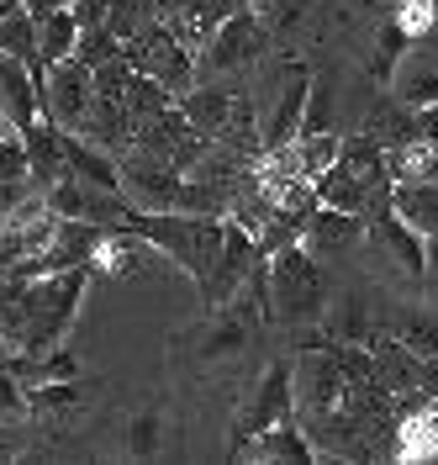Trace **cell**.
Listing matches in <instances>:
<instances>
[{"label": "cell", "instance_id": "obj_1", "mask_svg": "<svg viewBox=\"0 0 438 465\" xmlns=\"http://www.w3.org/2000/svg\"><path fill=\"white\" fill-rule=\"evenodd\" d=\"M122 232H143L159 254H170L196 281L201 307H211L217 260H222V243H228V217H217V212H143V206H132Z\"/></svg>", "mask_w": 438, "mask_h": 465}, {"label": "cell", "instance_id": "obj_2", "mask_svg": "<svg viewBox=\"0 0 438 465\" xmlns=\"http://www.w3.org/2000/svg\"><path fill=\"white\" fill-rule=\"evenodd\" d=\"M327 307V281H322L312 249L286 243L269 254V312L280 322H317Z\"/></svg>", "mask_w": 438, "mask_h": 465}, {"label": "cell", "instance_id": "obj_3", "mask_svg": "<svg viewBox=\"0 0 438 465\" xmlns=\"http://www.w3.org/2000/svg\"><path fill=\"white\" fill-rule=\"evenodd\" d=\"M122 54H127V64L138 69V74H153V80H164V85L175 90V95H185V90L201 85V64H196V48L190 43H180L175 32H170V22H148L143 32H132L127 43H122Z\"/></svg>", "mask_w": 438, "mask_h": 465}, {"label": "cell", "instance_id": "obj_4", "mask_svg": "<svg viewBox=\"0 0 438 465\" xmlns=\"http://www.w3.org/2000/svg\"><path fill=\"white\" fill-rule=\"evenodd\" d=\"M280 418H296V365H269L254 386H248V397L238 402L233 412V450L238 444H248V439H259L264 429H275Z\"/></svg>", "mask_w": 438, "mask_h": 465}, {"label": "cell", "instance_id": "obj_5", "mask_svg": "<svg viewBox=\"0 0 438 465\" xmlns=\"http://www.w3.org/2000/svg\"><path fill=\"white\" fill-rule=\"evenodd\" d=\"M312 69L307 64H286L275 74V95H269V116H264V153L269 148H291L301 138V116H307V95H312Z\"/></svg>", "mask_w": 438, "mask_h": 465}, {"label": "cell", "instance_id": "obj_6", "mask_svg": "<svg viewBox=\"0 0 438 465\" xmlns=\"http://www.w3.org/2000/svg\"><path fill=\"white\" fill-rule=\"evenodd\" d=\"M90 101H95V69H85L80 58H59L43 80V116H54L63 133H80Z\"/></svg>", "mask_w": 438, "mask_h": 465}, {"label": "cell", "instance_id": "obj_7", "mask_svg": "<svg viewBox=\"0 0 438 465\" xmlns=\"http://www.w3.org/2000/svg\"><path fill=\"white\" fill-rule=\"evenodd\" d=\"M259 54H264V32H259V22H254V11L243 5V11H233V16L217 27V37L196 54V64H201V74H233L243 64H254Z\"/></svg>", "mask_w": 438, "mask_h": 465}, {"label": "cell", "instance_id": "obj_8", "mask_svg": "<svg viewBox=\"0 0 438 465\" xmlns=\"http://www.w3.org/2000/svg\"><path fill=\"white\" fill-rule=\"evenodd\" d=\"M0 116H5L11 133H27L43 116V80L32 74L27 58L16 54H0Z\"/></svg>", "mask_w": 438, "mask_h": 465}, {"label": "cell", "instance_id": "obj_9", "mask_svg": "<svg viewBox=\"0 0 438 465\" xmlns=\"http://www.w3.org/2000/svg\"><path fill=\"white\" fill-rule=\"evenodd\" d=\"M233 455L238 460H259V465H307V460H317V450H312V439H307V429H301V418H280V423L264 429L259 439L238 444Z\"/></svg>", "mask_w": 438, "mask_h": 465}, {"label": "cell", "instance_id": "obj_10", "mask_svg": "<svg viewBox=\"0 0 438 465\" xmlns=\"http://www.w3.org/2000/svg\"><path fill=\"white\" fill-rule=\"evenodd\" d=\"M254 333H259V328L243 322L233 307H206V322L196 328L190 344H196V354H201L206 365H217V360H238L243 349L254 344Z\"/></svg>", "mask_w": 438, "mask_h": 465}, {"label": "cell", "instance_id": "obj_11", "mask_svg": "<svg viewBox=\"0 0 438 465\" xmlns=\"http://www.w3.org/2000/svg\"><path fill=\"white\" fill-rule=\"evenodd\" d=\"M22 138H27V153H32V180H37L43 191L59 185V180H69V148H63L69 133H63L54 116H37Z\"/></svg>", "mask_w": 438, "mask_h": 465}, {"label": "cell", "instance_id": "obj_12", "mask_svg": "<svg viewBox=\"0 0 438 465\" xmlns=\"http://www.w3.org/2000/svg\"><path fill=\"white\" fill-rule=\"evenodd\" d=\"M359 238H370V228H365V217L359 212H344V206H317L312 212V223H307V249L312 254H344V249H354Z\"/></svg>", "mask_w": 438, "mask_h": 465}, {"label": "cell", "instance_id": "obj_13", "mask_svg": "<svg viewBox=\"0 0 438 465\" xmlns=\"http://www.w3.org/2000/svg\"><path fill=\"white\" fill-rule=\"evenodd\" d=\"M132 116H127V101L122 95H106V90H95V101H90L85 122H80V138L101 148H132Z\"/></svg>", "mask_w": 438, "mask_h": 465}, {"label": "cell", "instance_id": "obj_14", "mask_svg": "<svg viewBox=\"0 0 438 465\" xmlns=\"http://www.w3.org/2000/svg\"><path fill=\"white\" fill-rule=\"evenodd\" d=\"M391 212L423 238L438 232V180H391Z\"/></svg>", "mask_w": 438, "mask_h": 465}, {"label": "cell", "instance_id": "obj_15", "mask_svg": "<svg viewBox=\"0 0 438 465\" xmlns=\"http://www.w3.org/2000/svg\"><path fill=\"white\" fill-rule=\"evenodd\" d=\"M180 106H185V116H190V127L201 133V138H222V127L233 122V106H238V95L233 90H222V85H196V90H185L180 95Z\"/></svg>", "mask_w": 438, "mask_h": 465}, {"label": "cell", "instance_id": "obj_16", "mask_svg": "<svg viewBox=\"0 0 438 465\" xmlns=\"http://www.w3.org/2000/svg\"><path fill=\"white\" fill-rule=\"evenodd\" d=\"M153 260H159V249L143 232H106L95 249V270H112V275H143Z\"/></svg>", "mask_w": 438, "mask_h": 465}, {"label": "cell", "instance_id": "obj_17", "mask_svg": "<svg viewBox=\"0 0 438 465\" xmlns=\"http://www.w3.org/2000/svg\"><path fill=\"white\" fill-rule=\"evenodd\" d=\"M122 101H127L132 127H143V122H153L159 112H170L180 95L164 85V80H153V74H138V69H132V80H127V90H122Z\"/></svg>", "mask_w": 438, "mask_h": 465}, {"label": "cell", "instance_id": "obj_18", "mask_svg": "<svg viewBox=\"0 0 438 465\" xmlns=\"http://www.w3.org/2000/svg\"><path fill=\"white\" fill-rule=\"evenodd\" d=\"M365 133H375L385 148H402V143H412V138H423L417 112H412L396 90H391V101H385V106H375V112H370V127H365Z\"/></svg>", "mask_w": 438, "mask_h": 465}, {"label": "cell", "instance_id": "obj_19", "mask_svg": "<svg viewBox=\"0 0 438 465\" xmlns=\"http://www.w3.org/2000/svg\"><path fill=\"white\" fill-rule=\"evenodd\" d=\"M80 16L74 11H54V16H37V48H43V64L54 69L59 58H74V43H80Z\"/></svg>", "mask_w": 438, "mask_h": 465}, {"label": "cell", "instance_id": "obj_20", "mask_svg": "<svg viewBox=\"0 0 438 465\" xmlns=\"http://www.w3.org/2000/svg\"><path fill=\"white\" fill-rule=\"evenodd\" d=\"M385 153H391V180H438V143H428V138H412Z\"/></svg>", "mask_w": 438, "mask_h": 465}, {"label": "cell", "instance_id": "obj_21", "mask_svg": "<svg viewBox=\"0 0 438 465\" xmlns=\"http://www.w3.org/2000/svg\"><path fill=\"white\" fill-rule=\"evenodd\" d=\"M291 153H296V170L307 174V180H317V174L344 153V138H338V133H312V138H296Z\"/></svg>", "mask_w": 438, "mask_h": 465}, {"label": "cell", "instance_id": "obj_22", "mask_svg": "<svg viewBox=\"0 0 438 465\" xmlns=\"http://www.w3.org/2000/svg\"><path fill=\"white\" fill-rule=\"evenodd\" d=\"M122 434H127V455H132V460H148V455L159 450V434H164V412H159V407H138Z\"/></svg>", "mask_w": 438, "mask_h": 465}, {"label": "cell", "instance_id": "obj_23", "mask_svg": "<svg viewBox=\"0 0 438 465\" xmlns=\"http://www.w3.org/2000/svg\"><path fill=\"white\" fill-rule=\"evenodd\" d=\"M117 54H122V37L106 27V22H101V27H85L80 43H74V58H80L85 69H101V64H112Z\"/></svg>", "mask_w": 438, "mask_h": 465}, {"label": "cell", "instance_id": "obj_24", "mask_svg": "<svg viewBox=\"0 0 438 465\" xmlns=\"http://www.w3.org/2000/svg\"><path fill=\"white\" fill-rule=\"evenodd\" d=\"M80 397H85L80 376H74V381H43V386H27L32 412H63V407H74Z\"/></svg>", "mask_w": 438, "mask_h": 465}, {"label": "cell", "instance_id": "obj_25", "mask_svg": "<svg viewBox=\"0 0 438 465\" xmlns=\"http://www.w3.org/2000/svg\"><path fill=\"white\" fill-rule=\"evenodd\" d=\"M412 37L402 32V22L396 16H385V27H380V37H375V74L380 80H391L396 69H402V48H407Z\"/></svg>", "mask_w": 438, "mask_h": 465}, {"label": "cell", "instance_id": "obj_26", "mask_svg": "<svg viewBox=\"0 0 438 465\" xmlns=\"http://www.w3.org/2000/svg\"><path fill=\"white\" fill-rule=\"evenodd\" d=\"M159 11H153V0H112V11H106V27L117 32L122 43L132 37V32H143Z\"/></svg>", "mask_w": 438, "mask_h": 465}, {"label": "cell", "instance_id": "obj_27", "mask_svg": "<svg viewBox=\"0 0 438 465\" xmlns=\"http://www.w3.org/2000/svg\"><path fill=\"white\" fill-rule=\"evenodd\" d=\"M312 133H333V80H312L307 116H301V138H312Z\"/></svg>", "mask_w": 438, "mask_h": 465}, {"label": "cell", "instance_id": "obj_28", "mask_svg": "<svg viewBox=\"0 0 438 465\" xmlns=\"http://www.w3.org/2000/svg\"><path fill=\"white\" fill-rule=\"evenodd\" d=\"M396 95L407 101L412 112H423V106L438 101V74L433 69H402V74H396Z\"/></svg>", "mask_w": 438, "mask_h": 465}, {"label": "cell", "instance_id": "obj_29", "mask_svg": "<svg viewBox=\"0 0 438 465\" xmlns=\"http://www.w3.org/2000/svg\"><path fill=\"white\" fill-rule=\"evenodd\" d=\"M391 16H396L402 32L417 43V37H428V32L438 27V0H396V11H391Z\"/></svg>", "mask_w": 438, "mask_h": 465}, {"label": "cell", "instance_id": "obj_30", "mask_svg": "<svg viewBox=\"0 0 438 465\" xmlns=\"http://www.w3.org/2000/svg\"><path fill=\"white\" fill-rule=\"evenodd\" d=\"M0 174L5 180H32V153H27L22 133H5V143H0Z\"/></svg>", "mask_w": 438, "mask_h": 465}, {"label": "cell", "instance_id": "obj_31", "mask_svg": "<svg viewBox=\"0 0 438 465\" xmlns=\"http://www.w3.org/2000/svg\"><path fill=\"white\" fill-rule=\"evenodd\" d=\"M32 402H27V386L11 376L5 365H0V418H27Z\"/></svg>", "mask_w": 438, "mask_h": 465}, {"label": "cell", "instance_id": "obj_32", "mask_svg": "<svg viewBox=\"0 0 438 465\" xmlns=\"http://www.w3.org/2000/svg\"><path fill=\"white\" fill-rule=\"evenodd\" d=\"M32 191H37V180H5V174H0V223H5L16 206L27 202Z\"/></svg>", "mask_w": 438, "mask_h": 465}, {"label": "cell", "instance_id": "obj_33", "mask_svg": "<svg viewBox=\"0 0 438 465\" xmlns=\"http://www.w3.org/2000/svg\"><path fill=\"white\" fill-rule=\"evenodd\" d=\"M402 339H407L423 360H433V354H438V328H433V322H412V328H402Z\"/></svg>", "mask_w": 438, "mask_h": 465}, {"label": "cell", "instance_id": "obj_34", "mask_svg": "<svg viewBox=\"0 0 438 465\" xmlns=\"http://www.w3.org/2000/svg\"><path fill=\"white\" fill-rule=\"evenodd\" d=\"M27 455V434L16 429V418H0V460H16Z\"/></svg>", "mask_w": 438, "mask_h": 465}, {"label": "cell", "instance_id": "obj_35", "mask_svg": "<svg viewBox=\"0 0 438 465\" xmlns=\"http://www.w3.org/2000/svg\"><path fill=\"white\" fill-rule=\"evenodd\" d=\"M423 281H428V291L438 296V232L428 238V264H423Z\"/></svg>", "mask_w": 438, "mask_h": 465}, {"label": "cell", "instance_id": "obj_36", "mask_svg": "<svg viewBox=\"0 0 438 465\" xmlns=\"http://www.w3.org/2000/svg\"><path fill=\"white\" fill-rule=\"evenodd\" d=\"M32 16H54V11H74V0H22Z\"/></svg>", "mask_w": 438, "mask_h": 465}, {"label": "cell", "instance_id": "obj_37", "mask_svg": "<svg viewBox=\"0 0 438 465\" xmlns=\"http://www.w3.org/2000/svg\"><path fill=\"white\" fill-rule=\"evenodd\" d=\"M417 127H423V138H428V143H438V101L417 112Z\"/></svg>", "mask_w": 438, "mask_h": 465}]
</instances>
